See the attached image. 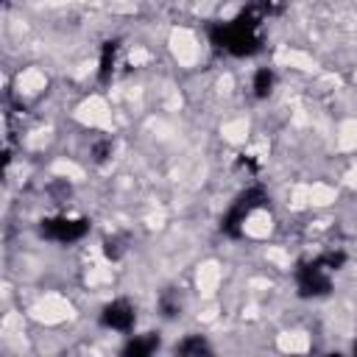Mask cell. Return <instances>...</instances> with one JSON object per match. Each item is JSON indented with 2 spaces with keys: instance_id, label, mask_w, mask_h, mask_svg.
Returning <instances> with one entry per match:
<instances>
[{
  "instance_id": "cell-1",
  "label": "cell",
  "mask_w": 357,
  "mask_h": 357,
  "mask_svg": "<svg viewBox=\"0 0 357 357\" xmlns=\"http://www.w3.org/2000/svg\"><path fill=\"white\" fill-rule=\"evenodd\" d=\"M103 324L106 326H112V329H128L131 324H134V310L126 304V301H114V304H109L106 307V312H103Z\"/></svg>"
},
{
  "instance_id": "cell-2",
  "label": "cell",
  "mask_w": 357,
  "mask_h": 357,
  "mask_svg": "<svg viewBox=\"0 0 357 357\" xmlns=\"http://www.w3.org/2000/svg\"><path fill=\"white\" fill-rule=\"evenodd\" d=\"M84 220H70V218H61V220H47V231L56 237V240H75L84 234Z\"/></svg>"
},
{
  "instance_id": "cell-3",
  "label": "cell",
  "mask_w": 357,
  "mask_h": 357,
  "mask_svg": "<svg viewBox=\"0 0 357 357\" xmlns=\"http://www.w3.org/2000/svg\"><path fill=\"white\" fill-rule=\"evenodd\" d=\"M271 84H273L271 70H259L257 78H254V89H257V95H268V92H271Z\"/></svg>"
},
{
  "instance_id": "cell-4",
  "label": "cell",
  "mask_w": 357,
  "mask_h": 357,
  "mask_svg": "<svg viewBox=\"0 0 357 357\" xmlns=\"http://www.w3.org/2000/svg\"><path fill=\"white\" fill-rule=\"evenodd\" d=\"M284 3H287V0H262V6H265L268 11H279Z\"/></svg>"
}]
</instances>
